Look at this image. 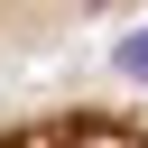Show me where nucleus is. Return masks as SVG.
<instances>
[{
	"instance_id": "1",
	"label": "nucleus",
	"mask_w": 148,
	"mask_h": 148,
	"mask_svg": "<svg viewBox=\"0 0 148 148\" xmlns=\"http://www.w3.org/2000/svg\"><path fill=\"white\" fill-rule=\"evenodd\" d=\"M83 9H111V0H83Z\"/></svg>"
}]
</instances>
